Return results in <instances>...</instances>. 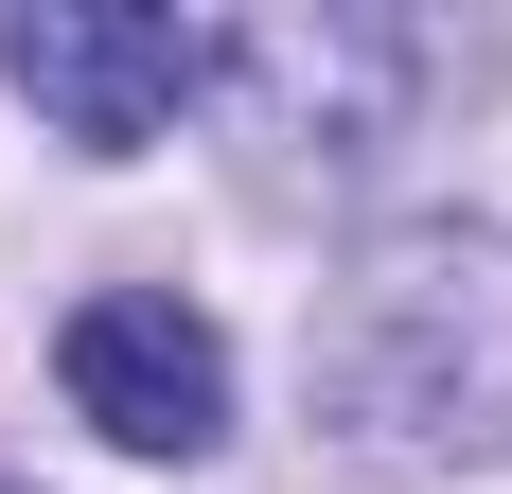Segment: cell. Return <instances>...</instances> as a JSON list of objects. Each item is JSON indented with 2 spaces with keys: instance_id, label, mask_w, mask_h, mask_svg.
Segmentation results:
<instances>
[{
  "instance_id": "obj_1",
  "label": "cell",
  "mask_w": 512,
  "mask_h": 494,
  "mask_svg": "<svg viewBox=\"0 0 512 494\" xmlns=\"http://www.w3.org/2000/svg\"><path fill=\"white\" fill-rule=\"evenodd\" d=\"M301 389L354 459H495L512 442V247L495 230H389L301 318Z\"/></svg>"
},
{
  "instance_id": "obj_2",
  "label": "cell",
  "mask_w": 512,
  "mask_h": 494,
  "mask_svg": "<svg viewBox=\"0 0 512 494\" xmlns=\"http://www.w3.org/2000/svg\"><path fill=\"white\" fill-rule=\"evenodd\" d=\"M212 71H230V36H212V18H159V0H18V18H0V89L36 106L71 159L177 142L212 106Z\"/></svg>"
},
{
  "instance_id": "obj_3",
  "label": "cell",
  "mask_w": 512,
  "mask_h": 494,
  "mask_svg": "<svg viewBox=\"0 0 512 494\" xmlns=\"http://www.w3.org/2000/svg\"><path fill=\"white\" fill-rule=\"evenodd\" d=\"M53 389H71V424H89V442H124V459H212V442H230V336H212L177 283L71 300Z\"/></svg>"
},
{
  "instance_id": "obj_4",
  "label": "cell",
  "mask_w": 512,
  "mask_h": 494,
  "mask_svg": "<svg viewBox=\"0 0 512 494\" xmlns=\"http://www.w3.org/2000/svg\"><path fill=\"white\" fill-rule=\"evenodd\" d=\"M212 89H248L265 142H301V159H371L389 89H407V36H371V18H265V36H230Z\"/></svg>"
}]
</instances>
